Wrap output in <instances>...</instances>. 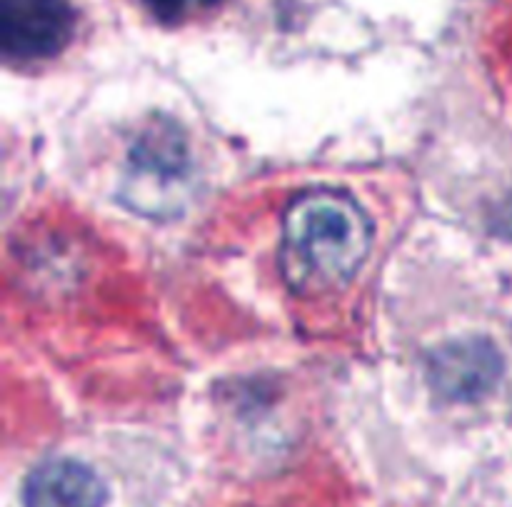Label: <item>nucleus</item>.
Returning <instances> with one entry per match:
<instances>
[{
	"label": "nucleus",
	"instance_id": "obj_4",
	"mask_svg": "<svg viewBox=\"0 0 512 507\" xmlns=\"http://www.w3.org/2000/svg\"><path fill=\"white\" fill-rule=\"evenodd\" d=\"M25 507H103L105 485L75 460H48L30 473L23 490Z\"/></svg>",
	"mask_w": 512,
	"mask_h": 507
},
{
	"label": "nucleus",
	"instance_id": "obj_3",
	"mask_svg": "<svg viewBox=\"0 0 512 507\" xmlns=\"http://www.w3.org/2000/svg\"><path fill=\"white\" fill-rule=\"evenodd\" d=\"M500 358L483 340H460L445 345L430 358V383L450 400H475L500 378Z\"/></svg>",
	"mask_w": 512,
	"mask_h": 507
},
{
	"label": "nucleus",
	"instance_id": "obj_2",
	"mask_svg": "<svg viewBox=\"0 0 512 507\" xmlns=\"http://www.w3.org/2000/svg\"><path fill=\"white\" fill-rule=\"evenodd\" d=\"M75 28L70 0H0V50L15 63L58 55Z\"/></svg>",
	"mask_w": 512,
	"mask_h": 507
},
{
	"label": "nucleus",
	"instance_id": "obj_5",
	"mask_svg": "<svg viewBox=\"0 0 512 507\" xmlns=\"http://www.w3.org/2000/svg\"><path fill=\"white\" fill-rule=\"evenodd\" d=\"M130 183L143 185V195L165 190L185 178V145L173 128H153L130 155Z\"/></svg>",
	"mask_w": 512,
	"mask_h": 507
},
{
	"label": "nucleus",
	"instance_id": "obj_6",
	"mask_svg": "<svg viewBox=\"0 0 512 507\" xmlns=\"http://www.w3.org/2000/svg\"><path fill=\"white\" fill-rule=\"evenodd\" d=\"M218 3L220 0H143L150 15L160 23H185L205 10L215 8Z\"/></svg>",
	"mask_w": 512,
	"mask_h": 507
},
{
	"label": "nucleus",
	"instance_id": "obj_1",
	"mask_svg": "<svg viewBox=\"0 0 512 507\" xmlns=\"http://www.w3.org/2000/svg\"><path fill=\"white\" fill-rule=\"evenodd\" d=\"M370 245L373 225L348 193L308 190L285 210L280 270L295 295L338 293L363 268Z\"/></svg>",
	"mask_w": 512,
	"mask_h": 507
}]
</instances>
